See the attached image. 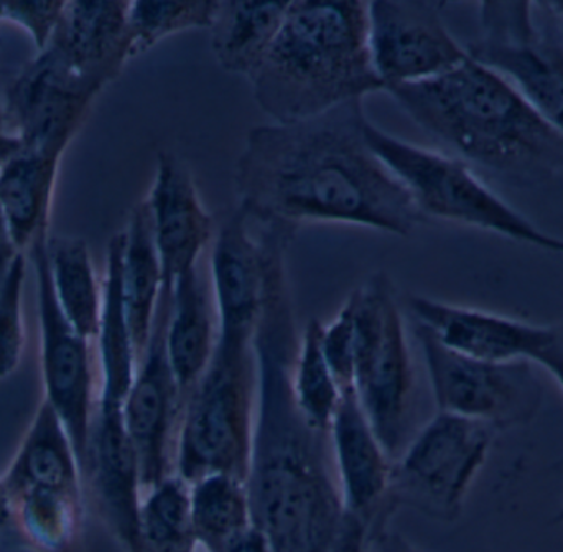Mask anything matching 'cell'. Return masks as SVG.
I'll use <instances>...</instances> for the list:
<instances>
[{"mask_svg":"<svg viewBox=\"0 0 563 552\" xmlns=\"http://www.w3.org/2000/svg\"><path fill=\"white\" fill-rule=\"evenodd\" d=\"M65 7L66 0L2 2L3 20L22 26L35 43L36 52L40 53L52 42Z\"/></svg>","mask_w":563,"mask_h":552,"instance_id":"33","label":"cell"},{"mask_svg":"<svg viewBox=\"0 0 563 552\" xmlns=\"http://www.w3.org/2000/svg\"><path fill=\"white\" fill-rule=\"evenodd\" d=\"M22 148V142L9 131L3 106L0 104V167Z\"/></svg>","mask_w":563,"mask_h":552,"instance_id":"38","label":"cell"},{"mask_svg":"<svg viewBox=\"0 0 563 552\" xmlns=\"http://www.w3.org/2000/svg\"><path fill=\"white\" fill-rule=\"evenodd\" d=\"M354 317V389L390 459L406 449L416 405V373L393 280L373 274L350 296Z\"/></svg>","mask_w":563,"mask_h":552,"instance_id":"6","label":"cell"},{"mask_svg":"<svg viewBox=\"0 0 563 552\" xmlns=\"http://www.w3.org/2000/svg\"><path fill=\"white\" fill-rule=\"evenodd\" d=\"M10 527V501L9 494H7L5 485L0 475V531L7 530Z\"/></svg>","mask_w":563,"mask_h":552,"instance_id":"39","label":"cell"},{"mask_svg":"<svg viewBox=\"0 0 563 552\" xmlns=\"http://www.w3.org/2000/svg\"><path fill=\"white\" fill-rule=\"evenodd\" d=\"M330 441L347 511L371 527L390 520L397 511L389 500L393 459L367 421L354 388L341 389Z\"/></svg>","mask_w":563,"mask_h":552,"instance_id":"17","label":"cell"},{"mask_svg":"<svg viewBox=\"0 0 563 552\" xmlns=\"http://www.w3.org/2000/svg\"><path fill=\"white\" fill-rule=\"evenodd\" d=\"M536 2L479 3V36L470 58L508 79L522 98L563 135V46L538 25Z\"/></svg>","mask_w":563,"mask_h":552,"instance_id":"10","label":"cell"},{"mask_svg":"<svg viewBox=\"0 0 563 552\" xmlns=\"http://www.w3.org/2000/svg\"><path fill=\"white\" fill-rule=\"evenodd\" d=\"M387 525H389V520H383L373 528L367 552H426L410 543L402 534L389 530Z\"/></svg>","mask_w":563,"mask_h":552,"instance_id":"34","label":"cell"},{"mask_svg":"<svg viewBox=\"0 0 563 552\" xmlns=\"http://www.w3.org/2000/svg\"><path fill=\"white\" fill-rule=\"evenodd\" d=\"M129 0H73L49 45L89 78L114 81L131 59Z\"/></svg>","mask_w":563,"mask_h":552,"instance_id":"19","label":"cell"},{"mask_svg":"<svg viewBox=\"0 0 563 552\" xmlns=\"http://www.w3.org/2000/svg\"><path fill=\"white\" fill-rule=\"evenodd\" d=\"M254 335L220 330L207 369L185 399L175 474L188 484L213 474L250 477L260 402Z\"/></svg>","mask_w":563,"mask_h":552,"instance_id":"5","label":"cell"},{"mask_svg":"<svg viewBox=\"0 0 563 552\" xmlns=\"http://www.w3.org/2000/svg\"><path fill=\"white\" fill-rule=\"evenodd\" d=\"M288 0H220L211 25V49L224 71L251 79L279 35Z\"/></svg>","mask_w":563,"mask_h":552,"instance_id":"22","label":"cell"},{"mask_svg":"<svg viewBox=\"0 0 563 552\" xmlns=\"http://www.w3.org/2000/svg\"><path fill=\"white\" fill-rule=\"evenodd\" d=\"M221 552H271V548L263 531L253 525Z\"/></svg>","mask_w":563,"mask_h":552,"instance_id":"36","label":"cell"},{"mask_svg":"<svg viewBox=\"0 0 563 552\" xmlns=\"http://www.w3.org/2000/svg\"><path fill=\"white\" fill-rule=\"evenodd\" d=\"M563 465V461L561 462ZM554 523H561L563 525V508L561 511H559L558 517L554 518Z\"/></svg>","mask_w":563,"mask_h":552,"instance_id":"41","label":"cell"},{"mask_svg":"<svg viewBox=\"0 0 563 552\" xmlns=\"http://www.w3.org/2000/svg\"><path fill=\"white\" fill-rule=\"evenodd\" d=\"M439 412L509 431L534 421L544 398L529 360L493 363L470 358L443 345L422 323L416 325Z\"/></svg>","mask_w":563,"mask_h":552,"instance_id":"9","label":"cell"},{"mask_svg":"<svg viewBox=\"0 0 563 552\" xmlns=\"http://www.w3.org/2000/svg\"><path fill=\"white\" fill-rule=\"evenodd\" d=\"M22 254V251L16 246L15 240H13L5 214H3L2 208H0V286H2L13 264Z\"/></svg>","mask_w":563,"mask_h":552,"instance_id":"35","label":"cell"},{"mask_svg":"<svg viewBox=\"0 0 563 552\" xmlns=\"http://www.w3.org/2000/svg\"><path fill=\"white\" fill-rule=\"evenodd\" d=\"M218 325L213 287L200 273V264L175 283L167 325V353L181 398L203 375L217 349Z\"/></svg>","mask_w":563,"mask_h":552,"instance_id":"20","label":"cell"},{"mask_svg":"<svg viewBox=\"0 0 563 552\" xmlns=\"http://www.w3.org/2000/svg\"><path fill=\"white\" fill-rule=\"evenodd\" d=\"M145 203L164 271V289L174 292L175 283L200 264L201 253L214 236V220L203 207L190 167L172 151L158 152Z\"/></svg>","mask_w":563,"mask_h":552,"instance_id":"15","label":"cell"},{"mask_svg":"<svg viewBox=\"0 0 563 552\" xmlns=\"http://www.w3.org/2000/svg\"><path fill=\"white\" fill-rule=\"evenodd\" d=\"M300 339L285 287L267 289L254 335L260 402L247 490L271 552H367L373 528L344 507L330 434L294 398Z\"/></svg>","mask_w":563,"mask_h":552,"instance_id":"1","label":"cell"},{"mask_svg":"<svg viewBox=\"0 0 563 552\" xmlns=\"http://www.w3.org/2000/svg\"><path fill=\"white\" fill-rule=\"evenodd\" d=\"M364 135L374 154L406 185L427 218H440L552 251L558 238L509 207L462 158L387 134L367 119Z\"/></svg>","mask_w":563,"mask_h":552,"instance_id":"7","label":"cell"},{"mask_svg":"<svg viewBox=\"0 0 563 552\" xmlns=\"http://www.w3.org/2000/svg\"><path fill=\"white\" fill-rule=\"evenodd\" d=\"M321 329L323 325L313 319L301 333L294 368V398L305 422L314 431L330 434L341 389L321 349Z\"/></svg>","mask_w":563,"mask_h":552,"instance_id":"29","label":"cell"},{"mask_svg":"<svg viewBox=\"0 0 563 552\" xmlns=\"http://www.w3.org/2000/svg\"><path fill=\"white\" fill-rule=\"evenodd\" d=\"M210 266L220 330L254 335L263 309V247L240 207L221 218Z\"/></svg>","mask_w":563,"mask_h":552,"instance_id":"18","label":"cell"},{"mask_svg":"<svg viewBox=\"0 0 563 552\" xmlns=\"http://www.w3.org/2000/svg\"><path fill=\"white\" fill-rule=\"evenodd\" d=\"M386 91L420 128L511 184H545L563 172L561 132L508 79L470 56L435 78Z\"/></svg>","mask_w":563,"mask_h":552,"instance_id":"3","label":"cell"},{"mask_svg":"<svg viewBox=\"0 0 563 552\" xmlns=\"http://www.w3.org/2000/svg\"><path fill=\"white\" fill-rule=\"evenodd\" d=\"M142 552H191L197 538L191 525L190 484L177 474L142 495Z\"/></svg>","mask_w":563,"mask_h":552,"instance_id":"28","label":"cell"},{"mask_svg":"<svg viewBox=\"0 0 563 552\" xmlns=\"http://www.w3.org/2000/svg\"><path fill=\"white\" fill-rule=\"evenodd\" d=\"M7 494L26 488H82L81 467L62 419L43 399L2 475Z\"/></svg>","mask_w":563,"mask_h":552,"instance_id":"24","label":"cell"},{"mask_svg":"<svg viewBox=\"0 0 563 552\" xmlns=\"http://www.w3.org/2000/svg\"><path fill=\"white\" fill-rule=\"evenodd\" d=\"M545 7H549L555 15L562 16L563 19V0L562 2H545Z\"/></svg>","mask_w":563,"mask_h":552,"instance_id":"40","label":"cell"},{"mask_svg":"<svg viewBox=\"0 0 563 552\" xmlns=\"http://www.w3.org/2000/svg\"><path fill=\"white\" fill-rule=\"evenodd\" d=\"M106 82L89 78L46 46L15 76L7 89V125L22 147L65 154Z\"/></svg>","mask_w":563,"mask_h":552,"instance_id":"12","label":"cell"},{"mask_svg":"<svg viewBox=\"0 0 563 552\" xmlns=\"http://www.w3.org/2000/svg\"><path fill=\"white\" fill-rule=\"evenodd\" d=\"M536 363L549 369L563 389V330H559L558 339L538 356Z\"/></svg>","mask_w":563,"mask_h":552,"instance_id":"37","label":"cell"},{"mask_svg":"<svg viewBox=\"0 0 563 552\" xmlns=\"http://www.w3.org/2000/svg\"><path fill=\"white\" fill-rule=\"evenodd\" d=\"M62 152L20 148L0 167V208L23 254L48 230Z\"/></svg>","mask_w":563,"mask_h":552,"instance_id":"21","label":"cell"},{"mask_svg":"<svg viewBox=\"0 0 563 552\" xmlns=\"http://www.w3.org/2000/svg\"><path fill=\"white\" fill-rule=\"evenodd\" d=\"M25 263V254H22L0 286V382L19 369L25 350L22 307Z\"/></svg>","mask_w":563,"mask_h":552,"instance_id":"31","label":"cell"},{"mask_svg":"<svg viewBox=\"0 0 563 552\" xmlns=\"http://www.w3.org/2000/svg\"><path fill=\"white\" fill-rule=\"evenodd\" d=\"M10 527L35 552H79L85 533L82 488H26L9 494Z\"/></svg>","mask_w":563,"mask_h":552,"instance_id":"25","label":"cell"},{"mask_svg":"<svg viewBox=\"0 0 563 552\" xmlns=\"http://www.w3.org/2000/svg\"><path fill=\"white\" fill-rule=\"evenodd\" d=\"M321 349L340 389L354 388V317L350 299L321 329Z\"/></svg>","mask_w":563,"mask_h":552,"instance_id":"32","label":"cell"},{"mask_svg":"<svg viewBox=\"0 0 563 552\" xmlns=\"http://www.w3.org/2000/svg\"><path fill=\"white\" fill-rule=\"evenodd\" d=\"M417 323L453 352L482 362L508 363L538 356L558 339L559 329L538 327L511 317L453 306L423 296L407 299Z\"/></svg>","mask_w":563,"mask_h":552,"instance_id":"16","label":"cell"},{"mask_svg":"<svg viewBox=\"0 0 563 552\" xmlns=\"http://www.w3.org/2000/svg\"><path fill=\"white\" fill-rule=\"evenodd\" d=\"M277 124L323 114L384 91L369 45V2L290 0L284 25L250 79Z\"/></svg>","mask_w":563,"mask_h":552,"instance_id":"4","label":"cell"},{"mask_svg":"<svg viewBox=\"0 0 563 552\" xmlns=\"http://www.w3.org/2000/svg\"><path fill=\"white\" fill-rule=\"evenodd\" d=\"M46 253L59 309L73 329L92 342L101 329L104 299L88 244L81 238L55 234L46 241Z\"/></svg>","mask_w":563,"mask_h":552,"instance_id":"26","label":"cell"},{"mask_svg":"<svg viewBox=\"0 0 563 552\" xmlns=\"http://www.w3.org/2000/svg\"><path fill=\"white\" fill-rule=\"evenodd\" d=\"M0 20H2V5H0Z\"/></svg>","mask_w":563,"mask_h":552,"instance_id":"43","label":"cell"},{"mask_svg":"<svg viewBox=\"0 0 563 552\" xmlns=\"http://www.w3.org/2000/svg\"><path fill=\"white\" fill-rule=\"evenodd\" d=\"M496 435L485 422L439 412L394 459L390 504L443 523L459 520Z\"/></svg>","mask_w":563,"mask_h":552,"instance_id":"8","label":"cell"},{"mask_svg":"<svg viewBox=\"0 0 563 552\" xmlns=\"http://www.w3.org/2000/svg\"><path fill=\"white\" fill-rule=\"evenodd\" d=\"M164 289V271L155 246L151 211L141 201L132 208L122 250V299L137 362L144 358Z\"/></svg>","mask_w":563,"mask_h":552,"instance_id":"23","label":"cell"},{"mask_svg":"<svg viewBox=\"0 0 563 552\" xmlns=\"http://www.w3.org/2000/svg\"><path fill=\"white\" fill-rule=\"evenodd\" d=\"M191 525L197 543L221 552L234 538L253 527L247 482L213 474L190 484Z\"/></svg>","mask_w":563,"mask_h":552,"instance_id":"27","label":"cell"},{"mask_svg":"<svg viewBox=\"0 0 563 552\" xmlns=\"http://www.w3.org/2000/svg\"><path fill=\"white\" fill-rule=\"evenodd\" d=\"M191 552H208V551H207V550H205V548H203V547H200V544H197V548H195V550H194V551H191Z\"/></svg>","mask_w":563,"mask_h":552,"instance_id":"42","label":"cell"},{"mask_svg":"<svg viewBox=\"0 0 563 552\" xmlns=\"http://www.w3.org/2000/svg\"><path fill=\"white\" fill-rule=\"evenodd\" d=\"M218 3L220 0H134L128 15L131 59L175 33L210 30Z\"/></svg>","mask_w":563,"mask_h":552,"instance_id":"30","label":"cell"},{"mask_svg":"<svg viewBox=\"0 0 563 552\" xmlns=\"http://www.w3.org/2000/svg\"><path fill=\"white\" fill-rule=\"evenodd\" d=\"M445 2H369V45L374 69L384 85H410L435 78L465 62V48L442 19Z\"/></svg>","mask_w":563,"mask_h":552,"instance_id":"14","label":"cell"},{"mask_svg":"<svg viewBox=\"0 0 563 552\" xmlns=\"http://www.w3.org/2000/svg\"><path fill=\"white\" fill-rule=\"evenodd\" d=\"M363 99L290 124L251 129L234 168L253 220L331 221L409 236L429 218L364 135Z\"/></svg>","mask_w":563,"mask_h":552,"instance_id":"2","label":"cell"},{"mask_svg":"<svg viewBox=\"0 0 563 552\" xmlns=\"http://www.w3.org/2000/svg\"><path fill=\"white\" fill-rule=\"evenodd\" d=\"M42 231L29 250L38 283L42 378L45 401L52 406L71 439L79 467H85L98 383L92 369L91 342L79 335L59 309L49 276L46 241Z\"/></svg>","mask_w":563,"mask_h":552,"instance_id":"11","label":"cell"},{"mask_svg":"<svg viewBox=\"0 0 563 552\" xmlns=\"http://www.w3.org/2000/svg\"><path fill=\"white\" fill-rule=\"evenodd\" d=\"M172 294L162 289L151 340L125 399V428L137 459L142 495L175 474L184 398L167 353Z\"/></svg>","mask_w":563,"mask_h":552,"instance_id":"13","label":"cell"}]
</instances>
